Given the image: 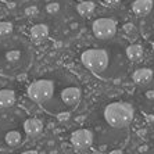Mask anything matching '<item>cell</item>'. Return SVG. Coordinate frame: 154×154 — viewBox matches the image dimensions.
<instances>
[{
  "mask_svg": "<svg viewBox=\"0 0 154 154\" xmlns=\"http://www.w3.org/2000/svg\"><path fill=\"white\" fill-rule=\"evenodd\" d=\"M104 118L112 128H125L133 119V107L129 103L115 101L106 107Z\"/></svg>",
  "mask_w": 154,
  "mask_h": 154,
  "instance_id": "1",
  "label": "cell"
},
{
  "mask_svg": "<svg viewBox=\"0 0 154 154\" xmlns=\"http://www.w3.org/2000/svg\"><path fill=\"white\" fill-rule=\"evenodd\" d=\"M28 53V46H25L24 49L15 46L11 47L10 50H6L3 53V60H2V65H0L2 71H7V74L8 71L11 74H17V72H21L22 69H25L29 65V63L32 61V57L29 58Z\"/></svg>",
  "mask_w": 154,
  "mask_h": 154,
  "instance_id": "2",
  "label": "cell"
},
{
  "mask_svg": "<svg viewBox=\"0 0 154 154\" xmlns=\"http://www.w3.org/2000/svg\"><path fill=\"white\" fill-rule=\"evenodd\" d=\"M110 58L111 54L106 49H89L82 53L81 60L86 68L92 71L94 75L101 76L104 72H107L110 67Z\"/></svg>",
  "mask_w": 154,
  "mask_h": 154,
  "instance_id": "3",
  "label": "cell"
},
{
  "mask_svg": "<svg viewBox=\"0 0 154 154\" xmlns=\"http://www.w3.org/2000/svg\"><path fill=\"white\" fill-rule=\"evenodd\" d=\"M54 94V82L50 79H39L31 83L28 88V96L38 104H47Z\"/></svg>",
  "mask_w": 154,
  "mask_h": 154,
  "instance_id": "4",
  "label": "cell"
},
{
  "mask_svg": "<svg viewBox=\"0 0 154 154\" xmlns=\"http://www.w3.org/2000/svg\"><path fill=\"white\" fill-rule=\"evenodd\" d=\"M93 33L97 39L100 40H108L114 38L117 33V24L111 18H97L93 22Z\"/></svg>",
  "mask_w": 154,
  "mask_h": 154,
  "instance_id": "5",
  "label": "cell"
},
{
  "mask_svg": "<svg viewBox=\"0 0 154 154\" xmlns=\"http://www.w3.org/2000/svg\"><path fill=\"white\" fill-rule=\"evenodd\" d=\"M71 143L75 149H79V150L89 149L93 143V135L89 129H78L71 135Z\"/></svg>",
  "mask_w": 154,
  "mask_h": 154,
  "instance_id": "6",
  "label": "cell"
},
{
  "mask_svg": "<svg viewBox=\"0 0 154 154\" xmlns=\"http://www.w3.org/2000/svg\"><path fill=\"white\" fill-rule=\"evenodd\" d=\"M61 101L69 108L76 107L81 101V90L76 86H67L61 90Z\"/></svg>",
  "mask_w": 154,
  "mask_h": 154,
  "instance_id": "7",
  "label": "cell"
},
{
  "mask_svg": "<svg viewBox=\"0 0 154 154\" xmlns=\"http://www.w3.org/2000/svg\"><path fill=\"white\" fill-rule=\"evenodd\" d=\"M24 131L28 136H39L43 131V124L38 118H29L24 124Z\"/></svg>",
  "mask_w": 154,
  "mask_h": 154,
  "instance_id": "8",
  "label": "cell"
},
{
  "mask_svg": "<svg viewBox=\"0 0 154 154\" xmlns=\"http://www.w3.org/2000/svg\"><path fill=\"white\" fill-rule=\"evenodd\" d=\"M49 36V28L45 24H38L31 28V40L35 43H42Z\"/></svg>",
  "mask_w": 154,
  "mask_h": 154,
  "instance_id": "9",
  "label": "cell"
},
{
  "mask_svg": "<svg viewBox=\"0 0 154 154\" xmlns=\"http://www.w3.org/2000/svg\"><path fill=\"white\" fill-rule=\"evenodd\" d=\"M153 8V0H136L132 4V10L136 15H146Z\"/></svg>",
  "mask_w": 154,
  "mask_h": 154,
  "instance_id": "10",
  "label": "cell"
},
{
  "mask_svg": "<svg viewBox=\"0 0 154 154\" xmlns=\"http://www.w3.org/2000/svg\"><path fill=\"white\" fill-rule=\"evenodd\" d=\"M153 79V71L149 68H139L133 74V81L137 85H147Z\"/></svg>",
  "mask_w": 154,
  "mask_h": 154,
  "instance_id": "11",
  "label": "cell"
},
{
  "mask_svg": "<svg viewBox=\"0 0 154 154\" xmlns=\"http://www.w3.org/2000/svg\"><path fill=\"white\" fill-rule=\"evenodd\" d=\"M15 103V94L13 90L3 89L0 90V108L11 107Z\"/></svg>",
  "mask_w": 154,
  "mask_h": 154,
  "instance_id": "12",
  "label": "cell"
},
{
  "mask_svg": "<svg viewBox=\"0 0 154 154\" xmlns=\"http://www.w3.org/2000/svg\"><path fill=\"white\" fill-rule=\"evenodd\" d=\"M4 140H6V144L8 147H17L22 142V135L21 132H18L15 129L14 131H8L6 133V136H4Z\"/></svg>",
  "mask_w": 154,
  "mask_h": 154,
  "instance_id": "13",
  "label": "cell"
},
{
  "mask_svg": "<svg viewBox=\"0 0 154 154\" xmlns=\"http://www.w3.org/2000/svg\"><path fill=\"white\" fill-rule=\"evenodd\" d=\"M126 57L131 61H139L143 56V47L140 45H131V46L126 47Z\"/></svg>",
  "mask_w": 154,
  "mask_h": 154,
  "instance_id": "14",
  "label": "cell"
},
{
  "mask_svg": "<svg viewBox=\"0 0 154 154\" xmlns=\"http://www.w3.org/2000/svg\"><path fill=\"white\" fill-rule=\"evenodd\" d=\"M76 10L81 15H89L94 11V3L93 2H82L78 4Z\"/></svg>",
  "mask_w": 154,
  "mask_h": 154,
  "instance_id": "15",
  "label": "cell"
},
{
  "mask_svg": "<svg viewBox=\"0 0 154 154\" xmlns=\"http://www.w3.org/2000/svg\"><path fill=\"white\" fill-rule=\"evenodd\" d=\"M11 32H13V25H11L10 22L0 21V38H3V36H8Z\"/></svg>",
  "mask_w": 154,
  "mask_h": 154,
  "instance_id": "16",
  "label": "cell"
},
{
  "mask_svg": "<svg viewBox=\"0 0 154 154\" xmlns=\"http://www.w3.org/2000/svg\"><path fill=\"white\" fill-rule=\"evenodd\" d=\"M46 10H47V13H50V14H56V13L60 11V4L58 3H49Z\"/></svg>",
  "mask_w": 154,
  "mask_h": 154,
  "instance_id": "17",
  "label": "cell"
},
{
  "mask_svg": "<svg viewBox=\"0 0 154 154\" xmlns=\"http://www.w3.org/2000/svg\"><path fill=\"white\" fill-rule=\"evenodd\" d=\"M104 4H107V6H117V4L121 3V0H103Z\"/></svg>",
  "mask_w": 154,
  "mask_h": 154,
  "instance_id": "18",
  "label": "cell"
},
{
  "mask_svg": "<svg viewBox=\"0 0 154 154\" xmlns=\"http://www.w3.org/2000/svg\"><path fill=\"white\" fill-rule=\"evenodd\" d=\"M36 7H31V8H26V14H36Z\"/></svg>",
  "mask_w": 154,
  "mask_h": 154,
  "instance_id": "19",
  "label": "cell"
},
{
  "mask_svg": "<svg viewBox=\"0 0 154 154\" xmlns=\"http://www.w3.org/2000/svg\"><path fill=\"white\" fill-rule=\"evenodd\" d=\"M151 50H153V53H154V42H153V45H151Z\"/></svg>",
  "mask_w": 154,
  "mask_h": 154,
  "instance_id": "20",
  "label": "cell"
}]
</instances>
